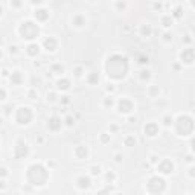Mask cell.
Here are the masks:
<instances>
[{
	"label": "cell",
	"mask_w": 195,
	"mask_h": 195,
	"mask_svg": "<svg viewBox=\"0 0 195 195\" xmlns=\"http://www.w3.org/2000/svg\"><path fill=\"white\" fill-rule=\"evenodd\" d=\"M43 47H44V50L46 52H50V54H54V52H57V49H58V41H57V38L55 37H46L44 38V41H43Z\"/></svg>",
	"instance_id": "6da1fadb"
},
{
	"label": "cell",
	"mask_w": 195,
	"mask_h": 195,
	"mask_svg": "<svg viewBox=\"0 0 195 195\" xmlns=\"http://www.w3.org/2000/svg\"><path fill=\"white\" fill-rule=\"evenodd\" d=\"M85 24H87V17L84 14L78 12L72 17V26H75V28L82 29V28H85Z\"/></svg>",
	"instance_id": "7a4b0ae2"
},
{
	"label": "cell",
	"mask_w": 195,
	"mask_h": 195,
	"mask_svg": "<svg viewBox=\"0 0 195 195\" xmlns=\"http://www.w3.org/2000/svg\"><path fill=\"white\" fill-rule=\"evenodd\" d=\"M160 23H162V26H163L165 31H171V26H172V23H174V17L171 15V12L165 11V12L160 15Z\"/></svg>",
	"instance_id": "3957f363"
},
{
	"label": "cell",
	"mask_w": 195,
	"mask_h": 195,
	"mask_svg": "<svg viewBox=\"0 0 195 195\" xmlns=\"http://www.w3.org/2000/svg\"><path fill=\"white\" fill-rule=\"evenodd\" d=\"M158 131H160V128H158V125L156 122H153V120L145 125V134L149 136V137H156L158 134Z\"/></svg>",
	"instance_id": "277c9868"
},
{
	"label": "cell",
	"mask_w": 195,
	"mask_h": 195,
	"mask_svg": "<svg viewBox=\"0 0 195 195\" xmlns=\"http://www.w3.org/2000/svg\"><path fill=\"white\" fill-rule=\"evenodd\" d=\"M146 93L149 98H153V99H156V98H158V95H160V87H157L154 84H149L148 88H146Z\"/></svg>",
	"instance_id": "5b68a950"
},
{
	"label": "cell",
	"mask_w": 195,
	"mask_h": 195,
	"mask_svg": "<svg viewBox=\"0 0 195 195\" xmlns=\"http://www.w3.org/2000/svg\"><path fill=\"white\" fill-rule=\"evenodd\" d=\"M172 40H174V34L171 31H163V34H162V41L163 43H171Z\"/></svg>",
	"instance_id": "8992f818"
},
{
	"label": "cell",
	"mask_w": 195,
	"mask_h": 195,
	"mask_svg": "<svg viewBox=\"0 0 195 195\" xmlns=\"http://www.w3.org/2000/svg\"><path fill=\"white\" fill-rule=\"evenodd\" d=\"M136 142H137V140H136V137L133 136V134H128V136L123 137V143H125L127 146H134Z\"/></svg>",
	"instance_id": "52a82bcc"
},
{
	"label": "cell",
	"mask_w": 195,
	"mask_h": 195,
	"mask_svg": "<svg viewBox=\"0 0 195 195\" xmlns=\"http://www.w3.org/2000/svg\"><path fill=\"white\" fill-rule=\"evenodd\" d=\"M163 125H165L166 128H171V127L174 125V118L171 116L169 113L165 114V118H163Z\"/></svg>",
	"instance_id": "ba28073f"
},
{
	"label": "cell",
	"mask_w": 195,
	"mask_h": 195,
	"mask_svg": "<svg viewBox=\"0 0 195 195\" xmlns=\"http://www.w3.org/2000/svg\"><path fill=\"white\" fill-rule=\"evenodd\" d=\"M90 175L92 177H96V175H99L101 174V166L99 165H93V166H90Z\"/></svg>",
	"instance_id": "9c48e42d"
},
{
	"label": "cell",
	"mask_w": 195,
	"mask_h": 195,
	"mask_svg": "<svg viewBox=\"0 0 195 195\" xmlns=\"http://www.w3.org/2000/svg\"><path fill=\"white\" fill-rule=\"evenodd\" d=\"M104 105H110V107H113V105H116V101H114V98L111 95H107L104 98Z\"/></svg>",
	"instance_id": "30bf717a"
},
{
	"label": "cell",
	"mask_w": 195,
	"mask_h": 195,
	"mask_svg": "<svg viewBox=\"0 0 195 195\" xmlns=\"http://www.w3.org/2000/svg\"><path fill=\"white\" fill-rule=\"evenodd\" d=\"M111 6L114 8V9H116V8H120V9H122V11H125V9H127V8L130 6V3H127V2H123V3H120V2H116V3H113Z\"/></svg>",
	"instance_id": "8fae6325"
},
{
	"label": "cell",
	"mask_w": 195,
	"mask_h": 195,
	"mask_svg": "<svg viewBox=\"0 0 195 195\" xmlns=\"http://www.w3.org/2000/svg\"><path fill=\"white\" fill-rule=\"evenodd\" d=\"M101 140H102V143H107V142L110 140V134H108V133H102Z\"/></svg>",
	"instance_id": "7c38bea8"
},
{
	"label": "cell",
	"mask_w": 195,
	"mask_h": 195,
	"mask_svg": "<svg viewBox=\"0 0 195 195\" xmlns=\"http://www.w3.org/2000/svg\"><path fill=\"white\" fill-rule=\"evenodd\" d=\"M119 128H118V125H114V123H111V125H108V131H110V134H111V131L114 133V131H118Z\"/></svg>",
	"instance_id": "4fadbf2b"
},
{
	"label": "cell",
	"mask_w": 195,
	"mask_h": 195,
	"mask_svg": "<svg viewBox=\"0 0 195 195\" xmlns=\"http://www.w3.org/2000/svg\"><path fill=\"white\" fill-rule=\"evenodd\" d=\"M108 85H110V87H107V92H111V93H113L114 90H116V87H114V84H108Z\"/></svg>",
	"instance_id": "5bb4252c"
},
{
	"label": "cell",
	"mask_w": 195,
	"mask_h": 195,
	"mask_svg": "<svg viewBox=\"0 0 195 195\" xmlns=\"http://www.w3.org/2000/svg\"><path fill=\"white\" fill-rule=\"evenodd\" d=\"M66 122H67V123H66V125H67V127H72V125H75V123H72V119H70V116H67V119H66Z\"/></svg>",
	"instance_id": "9a60e30c"
},
{
	"label": "cell",
	"mask_w": 195,
	"mask_h": 195,
	"mask_svg": "<svg viewBox=\"0 0 195 195\" xmlns=\"http://www.w3.org/2000/svg\"><path fill=\"white\" fill-rule=\"evenodd\" d=\"M186 160H188V162L191 163V162H192V156H188V157H186Z\"/></svg>",
	"instance_id": "2e32d148"
},
{
	"label": "cell",
	"mask_w": 195,
	"mask_h": 195,
	"mask_svg": "<svg viewBox=\"0 0 195 195\" xmlns=\"http://www.w3.org/2000/svg\"><path fill=\"white\" fill-rule=\"evenodd\" d=\"M192 38H195V26L192 28Z\"/></svg>",
	"instance_id": "e0dca14e"
},
{
	"label": "cell",
	"mask_w": 195,
	"mask_h": 195,
	"mask_svg": "<svg viewBox=\"0 0 195 195\" xmlns=\"http://www.w3.org/2000/svg\"><path fill=\"white\" fill-rule=\"evenodd\" d=\"M189 6H192L194 9H195V3H194V2H191V3H189Z\"/></svg>",
	"instance_id": "ac0fdd59"
}]
</instances>
